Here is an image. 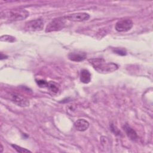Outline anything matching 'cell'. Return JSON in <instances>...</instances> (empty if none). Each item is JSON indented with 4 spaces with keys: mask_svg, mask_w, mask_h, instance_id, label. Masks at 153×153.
<instances>
[{
    "mask_svg": "<svg viewBox=\"0 0 153 153\" xmlns=\"http://www.w3.org/2000/svg\"><path fill=\"white\" fill-rule=\"evenodd\" d=\"M93 68L99 73L107 74L115 71L118 66L113 62H107L103 59L96 58L88 60Z\"/></svg>",
    "mask_w": 153,
    "mask_h": 153,
    "instance_id": "cell-1",
    "label": "cell"
},
{
    "mask_svg": "<svg viewBox=\"0 0 153 153\" xmlns=\"http://www.w3.org/2000/svg\"><path fill=\"white\" fill-rule=\"evenodd\" d=\"M65 17H60L53 19L47 26L46 32L58 31L63 29L66 25Z\"/></svg>",
    "mask_w": 153,
    "mask_h": 153,
    "instance_id": "cell-2",
    "label": "cell"
},
{
    "mask_svg": "<svg viewBox=\"0 0 153 153\" xmlns=\"http://www.w3.org/2000/svg\"><path fill=\"white\" fill-rule=\"evenodd\" d=\"M29 16V13L25 9H13L10 10L8 14V19L13 21L23 20Z\"/></svg>",
    "mask_w": 153,
    "mask_h": 153,
    "instance_id": "cell-3",
    "label": "cell"
},
{
    "mask_svg": "<svg viewBox=\"0 0 153 153\" xmlns=\"http://www.w3.org/2000/svg\"><path fill=\"white\" fill-rule=\"evenodd\" d=\"M133 23L131 20L123 19L118 20L115 25V29L118 32H127L133 27Z\"/></svg>",
    "mask_w": 153,
    "mask_h": 153,
    "instance_id": "cell-4",
    "label": "cell"
},
{
    "mask_svg": "<svg viewBox=\"0 0 153 153\" xmlns=\"http://www.w3.org/2000/svg\"><path fill=\"white\" fill-rule=\"evenodd\" d=\"M44 25V22L42 19H37L32 20L26 23L25 29L31 31L41 30Z\"/></svg>",
    "mask_w": 153,
    "mask_h": 153,
    "instance_id": "cell-5",
    "label": "cell"
},
{
    "mask_svg": "<svg viewBox=\"0 0 153 153\" xmlns=\"http://www.w3.org/2000/svg\"><path fill=\"white\" fill-rule=\"evenodd\" d=\"M66 19L73 22H84L90 18V15L86 13H76L65 16Z\"/></svg>",
    "mask_w": 153,
    "mask_h": 153,
    "instance_id": "cell-6",
    "label": "cell"
},
{
    "mask_svg": "<svg viewBox=\"0 0 153 153\" xmlns=\"http://www.w3.org/2000/svg\"><path fill=\"white\" fill-rule=\"evenodd\" d=\"M11 100L15 104L22 107H26L29 105V101L27 99L16 93L11 94Z\"/></svg>",
    "mask_w": 153,
    "mask_h": 153,
    "instance_id": "cell-7",
    "label": "cell"
},
{
    "mask_svg": "<svg viewBox=\"0 0 153 153\" xmlns=\"http://www.w3.org/2000/svg\"><path fill=\"white\" fill-rule=\"evenodd\" d=\"M87 54L84 52H72L68 54L69 60L74 62H81L86 59Z\"/></svg>",
    "mask_w": 153,
    "mask_h": 153,
    "instance_id": "cell-8",
    "label": "cell"
},
{
    "mask_svg": "<svg viewBox=\"0 0 153 153\" xmlns=\"http://www.w3.org/2000/svg\"><path fill=\"white\" fill-rule=\"evenodd\" d=\"M75 128L80 131H85L89 127L88 122L84 119H78L74 123Z\"/></svg>",
    "mask_w": 153,
    "mask_h": 153,
    "instance_id": "cell-9",
    "label": "cell"
},
{
    "mask_svg": "<svg viewBox=\"0 0 153 153\" xmlns=\"http://www.w3.org/2000/svg\"><path fill=\"white\" fill-rule=\"evenodd\" d=\"M124 130L125 131L127 136L133 140H136L137 139V135L135 130L129 126L127 124H126L123 126Z\"/></svg>",
    "mask_w": 153,
    "mask_h": 153,
    "instance_id": "cell-10",
    "label": "cell"
},
{
    "mask_svg": "<svg viewBox=\"0 0 153 153\" xmlns=\"http://www.w3.org/2000/svg\"><path fill=\"white\" fill-rule=\"evenodd\" d=\"M80 81L84 83L87 84L91 81V74L87 69H82L80 73Z\"/></svg>",
    "mask_w": 153,
    "mask_h": 153,
    "instance_id": "cell-11",
    "label": "cell"
},
{
    "mask_svg": "<svg viewBox=\"0 0 153 153\" xmlns=\"http://www.w3.org/2000/svg\"><path fill=\"white\" fill-rule=\"evenodd\" d=\"M47 88H49V90L52 91L53 93H56L59 91V87L57 85V84L54 82L50 81V82H48V84H47Z\"/></svg>",
    "mask_w": 153,
    "mask_h": 153,
    "instance_id": "cell-12",
    "label": "cell"
},
{
    "mask_svg": "<svg viewBox=\"0 0 153 153\" xmlns=\"http://www.w3.org/2000/svg\"><path fill=\"white\" fill-rule=\"evenodd\" d=\"M1 41L4 42H13L16 41V38L14 36H12L11 35H2L0 38Z\"/></svg>",
    "mask_w": 153,
    "mask_h": 153,
    "instance_id": "cell-13",
    "label": "cell"
},
{
    "mask_svg": "<svg viewBox=\"0 0 153 153\" xmlns=\"http://www.w3.org/2000/svg\"><path fill=\"white\" fill-rule=\"evenodd\" d=\"M12 147L15 149L16 150V151L17 152H22V153H25V152H30L31 151L26 149V148H22L21 146H19L18 145H11Z\"/></svg>",
    "mask_w": 153,
    "mask_h": 153,
    "instance_id": "cell-14",
    "label": "cell"
},
{
    "mask_svg": "<svg viewBox=\"0 0 153 153\" xmlns=\"http://www.w3.org/2000/svg\"><path fill=\"white\" fill-rule=\"evenodd\" d=\"M36 84L40 87H47L48 82H47L45 80L43 79H39V80H36Z\"/></svg>",
    "mask_w": 153,
    "mask_h": 153,
    "instance_id": "cell-15",
    "label": "cell"
},
{
    "mask_svg": "<svg viewBox=\"0 0 153 153\" xmlns=\"http://www.w3.org/2000/svg\"><path fill=\"white\" fill-rule=\"evenodd\" d=\"M114 52L119 54V55H121V56H125L126 54V51L124 49H122V48H115L114 50Z\"/></svg>",
    "mask_w": 153,
    "mask_h": 153,
    "instance_id": "cell-16",
    "label": "cell"
},
{
    "mask_svg": "<svg viewBox=\"0 0 153 153\" xmlns=\"http://www.w3.org/2000/svg\"><path fill=\"white\" fill-rule=\"evenodd\" d=\"M110 127H111V131H112L114 133H115V134H117V135H120V133H121L120 131V130L116 127V126H115L113 124H111Z\"/></svg>",
    "mask_w": 153,
    "mask_h": 153,
    "instance_id": "cell-17",
    "label": "cell"
},
{
    "mask_svg": "<svg viewBox=\"0 0 153 153\" xmlns=\"http://www.w3.org/2000/svg\"><path fill=\"white\" fill-rule=\"evenodd\" d=\"M1 60H2V59H7V56H5V55H4L2 53H1Z\"/></svg>",
    "mask_w": 153,
    "mask_h": 153,
    "instance_id": "cell-18",
    "label": "cell"
},
{
    "mask_svg": "<svg viewBox=\"0 0 153 153\" xmlns=\"http://www.w3.org/2000/svg\"><path fill=\"white\" fill-rule=\"evenodd\" d=\"M1 145V151H0V152H2L3 151V147H2V144Z\"/></svg>",
    "mask_w": 153,
    "mask_h": 153,
    "instance_id": "cell-19",
    "label": "cell"
}]
</instances>
